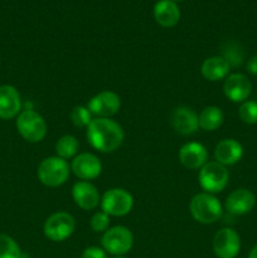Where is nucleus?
Returning a JSON list of instances; mask_svg holds the SVG:
<instances>
[{"mask_svg":"<svg viewBox=\"0 0 257 258\" xmlns=\"http://www.w3.org/2000/svg\"><path fill=\"white\" fill-rule=\"evenodd\" d=\"M241 249V238L232 228H222L213 238V251L218 258H234Z\"/></svg>","mask_w":257,"mask_h":258,"instance_id":"nucleus-9","label":"nucleus"},{"mask_svg":"<svg viewBox=\"0 0 257 258\" xmlns=\"http://www.w3.org/2000/svg\"><path fill=\"white\" fill-rule=\"evenodd\" d=\"M102 212L108 216L122 217L131 212L134 207V198L127 190L113 188L106 191L101 199Z\"/></svg>","mask_w":257,"mask_h":258,"instance_id":"nucleus-8","label":"nucleus"},{"mask_svg":"<svg viewBox=\"0 0 257 258\" xmlns=\"http://www.w3.org/2000/svg\"><path fill=\"white\" fill-rule=\"evenodd\" d=\"M82 258H107V254H106V251L103 248H100V247H87V248L83 251Z\"/></svg>","mask_w":257,"mask_h":258,"instance_id":"nucleus-28","label":"nucleus"},{"mask_svg":"<svg viewBox=\"0 0 257 258\" xmlns=\"http://www.w3.org/2000/svg\"><path fill=\"white\" fill-rule=\"evenodd\" d=\"M246 70H247V72L251 73V75L257 76V54L252 55V57L247 60Z\"/></svg>","mask_w":257,"mask_h":258,"instance_id":"nucleus-29","label":"nucleus"},{"mask_svg":"<svg viewBox=\"0 0 257 258\" xmlns=\"http://www.w3.org/2000/svg\"><path fill=\"white\" fill-rule=\"evenodd\" d=\"M92 120V113L85 106H76L71 112V121L76 127H87Z\"/></svg>","mask_w":257,"mask_h":258,"instance_id":"nucleus-25","label":"nucleus"},{"mask_svg":"<svg viewBox=\"0 0 257 258\" xmlns=\"http://www.w3.org/2000/svg\"><path fill=\"white\" fill-rule=\"evenodd\" d=\"M0 258H22L19 244L8 234L0 233Z\"/></svg>","mask_w":257,"mask_h":258,"instance_id":"nucleus-23","label":"nucleus"},{"mask_svg":"<svg viewBox=\"0 0 257 258\" xmlns=\"http://www.w3.org/2000/svg\"><path fill=\"white\" fill-rule=\"evenodd\" d=\"M226 211L233 216L248 214L256 206V197L251 190L239 188L232 191L226 199Z\"/></svg>","mask_w":257,"mask_h":258,"instance_id":"nucleus-13","label":"nucleus"},{"mask_svg":"<svg viewBox=\"0 0 257 258\" xmlns=\"http://www.w3.org/2000/svg\"><path fill=\"white\" fill-rule=\"evenodd\" d=\"M189 211L197 222L202 224H212L222 217V204L209 193H199L191 198Z\"/></svg>","mask_w":257,"mask_h":258,"instance_id":"nucleus-2","label":"nucleus"},{"mask_svg":"<svg viewBox=\"0 0 257 258\" xmlns=\"http://www.w3.org/2000/svg\"><path fill=\"white\" fill-rule=\"evenodd\" d=\"M222 57L228 62L231 67H238L243 62V53L241 52L239 47L234 43H228L226 48H223Z\"/></svg>","mask_w":257,"mask_h":258,"instance_id":"nucleus-26","label":"nucleus"},{"mask_svg":"<svg viewBox=\"0 0 257 258\" xmlns=\"http://www.w3.org/2000/svg\"><path fill=\"white\" fill-rule=\"evenodd\" d=\"M207 160H208V151L199 143H188L181 146L179 150V161L186 169L196 170L202 168L206 165Z\"/></svg>","mask_w":257,"mask_h":258,"instance_id":"nucleus-16","label":"nucleus"},{"mask_svg":"<svg viewBox=\"0 0 257 258\" xmlns=\"http://www.w3.org/2000/svg\"><path fill=\"white\" fill-rule=\"evenodd\" d=\"M229 70H231V66L222 55L207 58L202 64V75L211 82L226 80L227 76L229 75Z\"/></svg>","mask_w":257,"mask_h":258,"instance_id":"nucleus-20","label":"nucleus"},{"mask_svg":"<svg viewBox=\"0 0 257 258\" xmlns=\"http://www.w3.org/2000/svg\"><path fill=\"white\" fill-rule=\"evenodd\" d=\"M75 228V218L70 213L57 212L48 217L43 227V232H44V236L50 241L62 242L72 236Z\"/></svg>","mask_w":257,"mask_h":258,"instance_id":"nucleus-7","label":"nucleus"},{"mask_svg":"<svg viewBox=\"0 0 257 258\" xmlns=\"http://www.w3.org/2000/svg\"><path fill=\"white\" fill-rule=\"evenodd\" d=\"M199 184L206 193H221L227 186L229 173L227 168L218 161H209L203 165L199 171Z\"/></svg>","mask_w":257,"mask_h":258,"instance_id":"nucleus-5","label":"nucleus"},{"mask_svg":"<svg viewBox=\"0 0 257 258\" xmlns=\"http://www.w3.org/2000/svg\"><path fill=\"white\" fill-rule=\"evenodd\" d=\"M90 224L93 232H97V233L106 232L110 226V216L105 212H97L92 216Z\"/></svg>","mask_w":257,"mask_h":258,"instance_id":"nucleus-27","label":"nucleus"},{"mask_svg":"<svg viewBox=\"0 0 257 258\" xmlns=\"http://www.w3.org/2000/svg\"><path fill=\"white\" fill-rule=\"evenodd\" d=\"M154 18L161 27L171 28L178 24L180 10L173 0H159L154 7Z\"/></svg>","mask_w":257,"mask_h":258,"instance_id":"nucleus-19","label":"nucleus"},{"mask_svg":"<svg viewBox=\"0 0 257 258\" xmlns=\"http://www.w3.org/2000/svg\"><path fill=\"white\" fill-rule=\"evenodd\" d=\"M78 149H80V144L78 140L72 135H65L57 141L55 144V153L57 156L60 159H67L75 158L76 154L78 153Z\"/></svg>","mask_w":257,"mask_h":258,"instance_id":"nucleus-22","label":"nucleus"},{"mask_svg":"<svg viewBox=\"0 0 257 258\" xmlns=\"http://www.w3.org/2000/svg\"><path fill=\"white\" fill-rule=\"evenodd\" d=\"M121 107V100L117 93L112 91H102L93 96L88 102L87 108L92 116L96 117H106L113 116L118 112Z\"/></svg>","mask_w":257,"mask_h":258,"instance_id":"nucleus-10","label":"nucleus"},{"mask_svg":"<svg viewBox=\"0 0 257 258\" xmlns=\"http://www.w3.org/2000/svg\"><path fill=\"white\" fill-rule=\"evenodd\" d=\"M17 128L28 143H40L47 135V123L44 118L33 110H24L17 116Z\"/></svg>","mask_w":257,"mask_h":258,"instance_id":"nucleus-4","label":"nucleus"},{"mask_svg":"<svg viewBox=\"0 0 257 258\" xmlns=\"http://www.w3.org/2000/svg\"><path fill=\"white\" fill-rule=\"evenodd\" d=\"M70 171L71 168L65 159L50 156L42 160V163L38 166L37 174L40 183L49 188H55L68 180Z\"/></svg>","mask_w":257,"mask_h":258,"instance_id":"nucleus-3","label":"nucleus"},{"mask_svg":"<svg viewBox=\"0 0 257 258\" xmlns=\"http://www.w3.org/2000/svg\"><path fill=\"white\" fill-rule=\"evenodd\" d=\"M72 197L75 203L85 211L95 209L101 202L100 193L93 184L88 181H78L72 188Z\"/></svg>","mask_w":257,"mask_h":258,"instance_id":"nucleus-17","label":"nucleus"},{"mask_svg":"<svg viewBox=\"0 0 257 258\" xmlns=\"http://www.w3.org/2000/svg\"><path fill=\"white\" fill-rule=\"evenodd\" d=\"M22 112V98L15 87L0 86V118L10 120Z\"/></svg>","mask_w":257,"mask_h":258,"instance_id":"nucleus-15","label":"nucleus"},{"mask_svg":"<svg viewBox=\"0 0 257 258\" xmlns=\"http://www.w3.org/2000/svg\"><path fill=\"white\" fill-rule=\"evenodd\" d=\"M73 174L82 180H92L96 179L102 171V164L100 159L90 153L78 154L73 158L71 165Z\"/></svg>","mask_w":257,"mask_h":258,"instance_id":"nucleus-12","label":"nucleus"},{"mask_svg":"<svg viewBox=\"0 0 257 258\" xmlns=\"http://www.w3.org/2000/svg\"><path fill=\"white\" fill-rule=\"evenodd\" d=\"M113 258H125V257H121V256H118V257H113Z\"/></svg>","mask_w":257,"mask_h":258,"instance_id":"nucleus-32","label":"nucleus"},{"mask_svg":"<svg viewBox=\"0 0 257 258\" xmlns=\"http://www.w3.org/2000/svg\"><path fill=\"white\" fill-rule=\"evenodd\" d=\"M223 91L229 101L242 103L247 101L252 92V85L248 78L242 73H232L227 76L223 83Z\"/></svg>","mask_w":257,"mask_h":258,"instance_id":"nucleus-11","label":"nucleus"},{"mask_svg":"<svg viewBox=\"0 0 257 258\" xmlns=\"http://www.w3.org/2000/svg\"><path fill=\"white\" fill-rule=\"evenodd\" d=\"M238 116L242 122L247 125L257 123V102L256 101H244L238 108Z\"/></svg>","mask_w":257,"mask_h":258,"instance_id":"nucleus-24","label":"nucleus"},{"mask_svg":"<svg viewBox=\"0 0 257 258\" xmlns=\"http://www.w3.org/2000/svg\"><path fill=\"white\" fill-rule=\"evenodd\" d=\"M174 3H176V2H183V0H173Z\"/></svg>","mask_w":257,"mask_h":258,"instance_id":"nucleus-31","label":"nucleus"},{"mask_svg":"<svg viewBox=\"0 0 257 258\" xmlns=\"http://www.w3.org/2000/svg\"><path fill=\"white\" fill-rule=\"evenodd\" d=\"M88 143L101 153H112L121 146L123 131L116 121L106 117L93 118L87 126Z\"/></svg>","mask_w":257,"mask_h":258,"instance_id":"nucleus-1","label":"nucleus"},{"mask_svg":"<svg viewBox=\"0 0 257 258\" xmlns=\"http://www.w3.org/2000/svg\"><path fill=\"white\" fill-rule=\"evenodd\" d=\"M170 125L181 135H193L199 128L198 115L191 108L180 106L174 108L170 115Z\"/></svg>","mask_w":257,"mask_h":258,"instance_id":"nucleus-14","label":"nucleus"},{"mask_svg":"<svg viewBox=\"0 0 257 258\" xmlns=\"http://www.w3.org/2000/svg\"><path fill=\"white\" fill-rule=\"evenodd\" d=\"M243 156V146L234 139H224L217 144L214 158L222 165H234Z\"/></svg>","mask_w":257,"mask_h":258,"instance_id":"nucleus-18","label":"nucleus"},{"mask_svg":"<svg viewBox=\"0 0 257 258\" xmlns=\"http://www.w3.org/2000/svg\"><path fill=\"white\" fill-rule=\"evenodd\" d=\"M248 258H257V244H254L253 248H252L251 251H249Z\"/></svg>","mask_w":257,"mask_h":258,"instance_id":"nucleus-30","label":"nucleus"},{"mask_svg":"<svg viewBox=\"0 0 257 258\" xmlns=\"http://www.w3.org/2000/svg\"><path fill=\"white\" fill-rule=\"evenodd\" d=\"M199 127L204 131H214L219 128L223 123L224 115L223 111L217 106H208L204 108L198 116Z\"/></svg>","mask_w":257,"mask_h":258,"instance_id":"nucleus-21","label":"nucleus"},{"mask_svg":"<svg viewBox=\"0 0 257 258\" xmlns=\"http://www.w3.org/2000/svg\"><path fill=\"white\" fill-rule=\"evenodd\" d=\"M101 243L106 253L113 254L116 257L123 256L133 248L134 236L130 229L126 227L116 226L108 228L103 233Z\"/></svg>","mask_w":257,"mask_h":258,"instance_id":"nucleus-6","label":"nucleus"}]
</instances>
